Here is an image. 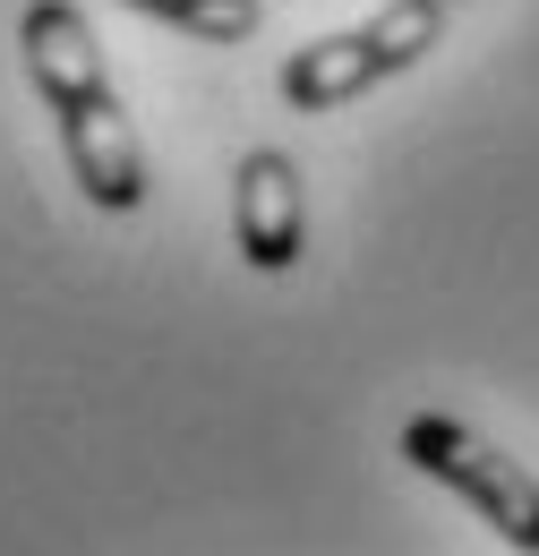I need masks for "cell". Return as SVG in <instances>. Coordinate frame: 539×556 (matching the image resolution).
I'll return each mask as SVG.
<instances>
[{"label":"cell","instance_id":"277c9868","mask_svg":"<svg viewBox=\"0 0 539 556\" xmlns=\"http://www.w3.org/2000/svg\"><path fill=\"white\" fill-rule=\"evenodd\" d=\"M231 240L258 275H291L300 266V240H309V198H300V163L283 146L240 154L231 172Z\"/></svg>","mask_w":539,"mask_h":556},{"label":"cell","instance_id":"6da1fadb","mask_svg":"<svg viewBox=\"0 0 539 556\" xmlns=\"http://www.w3.org/2000/svg\"><path fill=\"white\" fill-rule=\"evenodd\" d=\"M17 52H26L35 94L61 121V154H68V172H77V189L103 214H137L146 206V154H137V129H129V112H121V94H112V77H103L95 26L68 0H26Z\"/></svg>","mask_w":539,"mask_h":556},{"label":"cell","instance_id":"7a4b0ae2","mask_svg":"<svg viewBox=\"0 0 539 556\" xmlns=\"http://www.w3.org/2000/svg\"><path fill=\"white\" fill-rule=\"evenodd\" d=\"M446 17H454V0H386L368 26L326 35V43H300V52L283 61V103H291V112H335V103H351V94L403 77L411 61L437 43Z\"/></svg>","mask_w":539,"mask_h":556},{"label":"cell","instance_id":"5b68a950","mask_svg":"<svg viewBox=\"0 0 539 556\" xmlns=\"http://www.w3.org/2000/svg\"><path fill=\"white\" fill-rule=\"evenodd\" d=\"M129 9L180 26V35H198V43H249V35L266 26V0H129Z\"/></svg>","mask_w":539,"mask_h":556},{"label":"cell","instance_id":"3957f363","mask_svg":"<svg viewBox=\"0 0 539 556\" xmlns=\"http://www.w3.org/2000/svg\"><path fill=\"white\" fill-rule=\"evenodd\" d=\"M403 463H411V471H428L437 488H454V496L472 505L505 548L539 556V480L523 471V463H505L488 437H472L463 419L411 412L403 419Z\"/></svg>","mask_w":539,"mask_h":556},{"label":"cell","instance_id":"8992f818","mask_svg":"<svg viewBox=\"0 0 539 556\" xmlns=\"http://www.w3.org/2000/svg\"><path fill=\"white\" fill-rule=\"evenodd\" d=\"M454 9H463V0H454Z\"/></svg>","mask_w":539,"mask_h":556}]
</instances>
